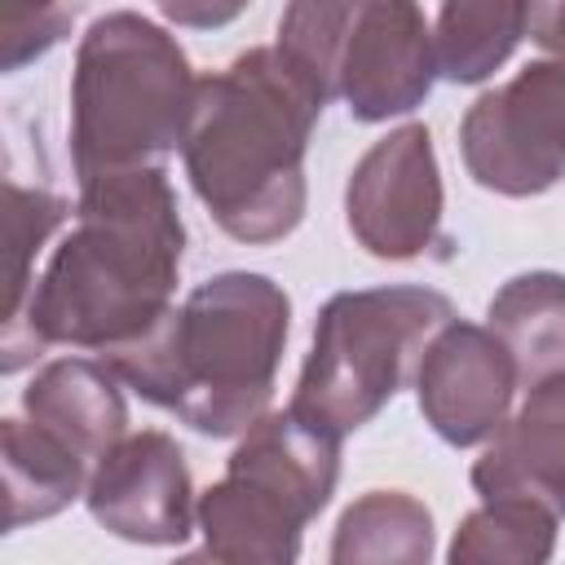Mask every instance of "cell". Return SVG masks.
Returning a JSON list of instances; mask_svg holds the SVG:
<instances>
[{"mask_svg": "<svg viewBox=\"0 0 565 565\" xmlns=\"http://www.w3.org/2000/svg\"><path fill=\"white\" fill-rule=\"evenodd\" d=\"M181 256L185 221L163 163L84 177L71 234L4 313V375L49 344L110 358L150 335L172 309Z\"/></svg>", "mask_w": 565, "mask_h": 565, "instance_id": "6da1fadb", "label": "cell"}, {"mask_svg": "<svg viewBox=\"0 0 565 565\" xmlns=\"http://www.w3.org/2000/svg\"><path fill=\"white\" fill-rule=\"evenodd\" d=\"M322 106L274 44L247 49L225 71L199 79L181 163L230 238L260 247L305 221V154Z\"/></svg>", "mask_w": 565, "mask_h": 565, "instance_id": "7a4b0ae2", "label": "cell"}, {"mask_svg": "<svg viewBox=\"0 0 565 565\" xmlns=\"http://www.w3.org/2000/svg\"><path fill=\"white\" fill-rule=\"evenodd\" d=\"M287 331V291L269 274L225 269L172 305L150 335L102 362L194 433L243 437L274 402Z\"/></svg>", "mask_w": 565, "mask_h": 565, "instance_id": "3957f363", "label": "cell"}, {"mask_svg": "<svg viewBox=\"0 0 565 565\" xmlns=\"http://www.w3.org/2000/svg\"><path fill=\"white\" fill-rule=\"evenodd\" d=\"M199 75L159 22L115 9L88 22L71 71L75 177L163 163L181 150Z\"/></svg>", "mask_w": 565, "mask_h": 565, "instance_id": "277c9868", "label": "cell"}, {"mask_svg": "<svg viewBox=\"0 0 565 565\" xmlns=\"http://www.w3.org/2000/svg\"><path fill=\"white\" fill-rule=\"evenodd\" d=\"M455 305L415 282L335 291L313 318V344L287 406L349 437L371 424L415 375Z\"/></svg>", "mask_w": 565, "mask_h": 565, "instance_id": "5b68a950", "label": "cell"}, {"mask_svg": "<svg viewBox=\"0 0 565 565\" xmlns=\"http://www.w3.org/2000/svg\"><path fill=\"white\" fill-rule=\"evenodd\" d=\"M459 154L481 190L530 199L565 181V57L525 62L459 119Z\"/></svg>", "mask_w": 565, "mask_h": 565, "instance_id": "8992f818", "label": "cell"}, {"mask_svg": "<svg viewBox=\"0 0 565 565\" xmlns=\"http://www.w3.org/2000/svg\"><path fill=\"white\" fill-rule=\"evenodd\" d=\"M441 203V168L424 124H402L380 137L344 185L349 234L375 260H415L437 247Z\"/></svg>", "mask_w": 565, "mask_h": 565, "instance_id": "52a82bcc", "label": "cell"}, {"mask_svg": "<svg viewBox=\"0 0 565 565\" xmlns=\"http://www.w3.org/2000/svg\"><path fill=\"white\" fill-rule=\"evenodd\" d=\"M84 503L102 530L146 547H181L199 525L185 450L163 428L124 433L93 463Z\"/></svg>", "mask_w": 565, "mask_h": 565, "instance_id": "ba28073f", "label": "cell"}, {"mask_svg": "<svg viewBox=\"0 0 565 565\" xmlns=\"http://www.w3.org/2000/svg\"><path fill=\"white\" fill-rule=\"evenodd\" d=\"M516 362L508 344L477 322H446L415 375V397L424 424L446 446H481L499 433L516 393Z\"/></svg>", "mask_w": 565, "mask_h": 565, "instance_id": "9c48e42d", "label": "cell"}, {"mask_svg": "<svg viewBox=\"0 0 565 565\" xmlns=\"http://www.w3.org/2000/svg\"><path fill=\"white\" fill-rule=\"evenodd\" d=\"M433 26L419 0H366L335 75V97H344L358 124H384L424 106L437 79Z\"/></svg>", "mask_w": 565, "mask_h": 565, "instance_id": "30bf717a", "label": "cell"}, {"mask_svg": "<svg viewBox=\"0 0 565 565\" xmlns=\"http://www.w3.org/2000/svg\"><path fill=\"white\" fill-rule=\"evenodd\" d=\"M481 499H525L565 516V371L525 388L516 415L499 424L472 463Z\"/></svg>", "mask_w": 565, "mask_h": 565, "instance_id": "8fae6325", "label": "cell"}, {"mask_svg": "<svg viewBox=\"0 0 565 565\" xmlns=\"http://www.w3.org/2000/svg\"><path fill=\"white\" fill-rule=\"evenodd\" d=\"M194 521L203 534V556L212 561L291 565L300 556V534L313 516L282 490L225 468V477L199 494Z\"/></svg>", "mask_w": 565, "mask_h": 565, "instance_id": "7c38bea8", "label": "cell"}, {"mask_svg": "<svg viewBox=\"0 0 565 565\" xmlns=\"http://www.w3.org/2000/svg\"><path fill=\"white\" fill-rule=\"evenodd\" d=\"M119 384L124 380L102 358H57L22 388V411L97 463L128 433V402Z\"/></svg>", "mask_w": 565, "mask_h": 565, "instance_id": "4fadbf2b", "label": "cell"}, {"mask_svg": "<svg viewBox=\"0 0 565 565\" xmlns=\"http://www.w3.org/2000/svg\"><path fill=\"white\" fill-rule=\"evenodd\" d=\"M0 441H4V499H9L4 530L49 521L88 490L93 463L44 424L4 419Z\"/></svg>", "mask_w": 565, "mask_h": 565, "instance_id": "5bb4252c", "label": "cell"}, {"mask_svg": "<svg viewBox=\"0 0 565 565\" xmlns=\"http://www.w3.org/2000/svg\"><path fill=\"white\" fill-rule=\"evenodd\" d=\"M486 327L508 344L516 362V380L530 388L547 375L565 371V274L530 269L508 278L490 305Z\"/></svg>", "mask_w": 565, "mask_h": 565, "instance_id": "9a60e30c", "label": "cell"}, {"mask_svg": "<svg viewBox=\"0 0 565 565\" xmlns=\"http://www.w3.org/2000/svg\"><path fill=\"white\" fill-rule=\"evenodd\" d=\"M331 565H428L433 512L406 490H366L331 534Z\"/></svg>", "mask_w": 565, "mask_h": 565, "instance_id": "2e32d148", "label": "cell"}, {"mask_svg": "<svg viewBox=\"0 0 565 565\" xmlns=\"http://www.w3.org/2000/svg\"><path fill=\"white\" fill-rule=\"evenodd\" d=\"M525 0H441L433 49L450 84H486L525 40Z\"/></svg>", "mask_w": 565, "mask_h": 565, "instance_id": "e0dca14e", "label": "cell"}, {"mask_svg": "<svg viewBox=\"0 0 565 565\" xmlns=\"http://www.w3.org/2000/svg\"><path fill=\"white\" fill-rule=\"evenodd\" d=\"M556 521L547 508L525 499H481L472 508L450 547V565H543L556 552Z\"/></svg>", "mask_w": 565, "mask_h": 565, "instance_id": "ac0fdd59", "label": "cell"}, {"mask_svg": "<svg viewBox=\"0 0 565 565\" xmlns=\"http://www.w3.org/2000/svg\"><path fill=\"white\" fill-rule=\"evenodd\" d=\"M366 0H287L278 18V53L282 62L322 97H335L340 57L349 44V31L358 22Z\"/></svg>", "mask_w": 565, "mask_h": 565, "instance_id": "d6986e66", "label": "cell"}, {"mask_svg": "<svg viewBox=\"0 0 565 565\" xmlns=\"http://www.w3.org/2000/svg\"><path fill=\"white\" fill-rule=\"evenodd\" d=\"M62 216H66V199H57L49 190H26V185L9 181V313L31 291L26 260L62 225Z\"/></svg>", "mask_w": 565, "mask_h": 565, "instance_id": "ffe728a7", "label": "cell"}, {"mask_svg": "<svg viewBox=\"0 0 565 565\" xmlns=\"http://www.w3.org/2000/svg\"><path fill=\"white\" fill-rule=\"evenodd\" d=\"M71 13L62 0H4V71H22L26 62L44 57L57 40H66Z\"/></svg>", "mask_w": 565, "mask_h": 565, "instance_id": "44dd1931", "label": "cell"}, {"mask_svg": "<svg viewBox=\"0 0 565 565\" xmlns=\"http://www.w3.org/2000/svg\"><path fill=\"white\" fill-rule=\"evenodd\" d=\"M159 13L185 31H216V26H230L252 0H154Z\"/></svg>", "mask_w": 565, "mask_h": 565, "instance_id": "7402d4cb", "label": "cell"}, {"mask_svg": "<svg viewBox=\"0 0 565 565\" xmlns=\"http://www.w3.org/2000/svg\"><path fill=\"white\" fill-rule=\"evenodd\" d=\"M530 9V40L547 57H565V0H525Z\"/></svg>", "mask_w": 565, "mask_h": 565, "instance_id": "603a6c76", "label": "cell"}]
</instances>
